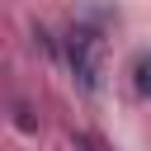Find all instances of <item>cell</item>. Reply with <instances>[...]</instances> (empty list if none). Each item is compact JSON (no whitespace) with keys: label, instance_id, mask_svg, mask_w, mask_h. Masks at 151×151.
<instances>
[{"label":"cell","instance_id":"2","mask_svg":"<svg viewBox=\"0 0 151 151\" xmlns=\"http://www.w3.org/2000/svg\"><path fill=\"white\" fill-rule=\"evenodd\" d=\"M132 85H137L142 99H151V52H146V47L132 57Z\"/></svg>","mask_w":151,"mask_h":151},{"label":"cell","instance_id":"1","mask_svg":"<svg viewBox=\"0 0 151 151\" xmlns=\"http://www.w3.org/2000/svg\"><path fill=\"white\" fill-rule=\"evenodd\" d=\"M99 57H104L99 28H94V24H76V28L66 33V61H71V76H76V85H80L85 94L99 90V71H104Z\"/></svg>","mask_w":151,"mask_h":151}]
</instances>
